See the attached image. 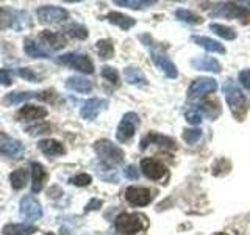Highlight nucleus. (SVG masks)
<instances>
[{
	"label": "nucleus",
	"instance_id": "obj_45",
	"mask_svg": "<svg viewBox=\"0 0 250 235\" xmlns=\"http://www.w3.org/2000/svg\"><path fill=\"white\" fill-rule=\"evenodd\" d=\"M61 235H70V234H69L67 229H64V227H62V229H61Z\"/></svg>",
	"mask_w": 250,
	"mask_h": 235
},
{
	"label": "nucleus",
	"instance_id": "obj_5",
	"mask_svg": "<svg viewBox=\"0 0 250 235\" xmlns=\"http://www.w3.org/2000/svg\"><path fill=\"white\" fill-rule=\"evenodd\" d=\"M138 125H139V116L136 113L124 115V118L119 122V127H117V132H116L117 140H119L121 143H125V141L133 138V135H135V132L138 129Z\"/></svg>",
	"mask_w": 250,
	"mask_h": 235
},
{
	"label": "nucleus",
	"instance_id": "obj_2",
	"mask_svg": "<svg viewBox=\"0 0 250 235\" xmlns=\"http://www.w3.org/2000/svg\"><path fill=\"white\" fill-rule=\"evenodd\" d=\"M116 229L122 235H135L147 227V218L139 213H121L116 218Z\"/></svg>",
	"mask_w": 250,
	"mask_h": 235
},
{
	"label": "nucleus",
	"instance_id": "obj_1",
	"mask_svg": "<svg viewBox=\"0 0 250 235\" xmlns=\"http://www.w3.org/2000/svg\"><path fill=\"white\" fill-rule=\"evenodd\" d=\"M222 91L225 94V99L229 102L230 105V110L231 113L234 115L238 121H241L244 115L247 113V100H246V96L242 94L241 88L234 83L233 80H227L222 86Z\"/></svg>",
	"mask_w": 250,
	"mask_h": 235
},
{
	"label": "nucleus",
	"instance_id": "obj_40",
	"mask_svg": "<svg viewBox=\"0 0 250 235\" xmlns=\"http://www.w3.org/2000/svg\"><path fill=\"white\" fill-rule=\"evenodd\" d=\"M91 182H92V177L89 174H78V176L70 179V184H74L77 187H86V185H89Z\"/></svg>",
	"mask_w": 250,
	"mask_h": 235
},
{
	"label": "nucleus",
	"instance_id": "obj_3",
	"mask_svg": "<svg viewBox=\"0 0 250 235\" xmlns=\"http://www.w3.org/2000/svg\"><path fill=\"white\" fill-rule=\"evenodd\" d=\"M94 151L97 152L100 160L104 162L106 166H117V164H121L124 162V151L108 140L96 141Z\"/></svg>",
	"mask_w": 250,
	"mask_h": 235
},
{
	"label": "nucleus",
	"instance_id": "obj_41",
	"mask_svg": "<svg viewBox=\"0 0 250 235\" xmlns=\"http://www.w3.org/2000/svg\"><path fill=\"white\" fill-rule=\"evenodd\" d=\"M239 82L246 90L250 91V69L241 70V72H239Z\"/></svg>",
	"mask_w": 250,
	"mask_h": 235
},
{
	"label": "nucleus",
	"instance_id": "obj_11",
	"mask_svg": "<svg viewBox=\"0 0 250 235\" xmlns=\"http://www.w3.org/2000/svg\"><path fill=\"white\" fill-rule=\"evenodd\" d=\"M141 169H143L144 176L148 177L150 180H160L166 176V166L155 159H143L141 160Z\"/></svg>",
	"mask_w": 250,
	"mask_h": 235
},
{
	"label": "nucleus",
	"instance_id": "obj_4",
	"mask_svg": "<svg viewBox=\"0 0 250 235\" xmlns=\"http://www.w3.org/2000/svg\"><path fill=\"white\" fill-rule=\"evenodd\" d=\"M58 63L61 65H66L72 69H77L80 70L83 74H92L94 72V65L91 58L88 55L84 53H77V52H72V53H66V55H61L58 58Z\"/></svg>",
	"mask_w": 250,
	"mask_h": 235
},
{
	"label": "nucleus",
	"instance_id": "obj_17",
	"mask_svg": "<svg viewBox=\"0 0 250 235\" xmlns=\"http://www.w3.org/2000/svg\"><path fill=\"white\" fill-rule=\"evenodd\" d=\"M45 116H47V110L44 107L25 105L19 110L18 119L19 121H35V119H42Z\"/></svg>",
	"mask_w": 250,
	"mask_h": 235
},
{
	"label": "nucleus",
	"instance_id": "obj_24",
	"mask_svg": "<svg viewBox=\"0 0 250 235\" xmlns=\"http://www.w3.org/2000/svg\"><path fill=\"white\" fill-rule=\"evenodd\" d=\"M191 39L195 44H199L200 47H203V49L208 50V52L225 53V47L221 43H217V41H214V39H211V38H207V36H192Z\"/></svg>",
	"mask_w": 250,
	"mask_h": 235
},
{
	"label": "nucleus",
	"instance_id": "obj_6",
	"mask_svg": "<svg viewBox=\"0 0 250 235\" xmlns=\"http://www.w3.org/2000/svg\"><path fill=\"white\" fill-rule=\"evenodd\" d=\"M0 154L8 159L19 160L23 155V144L19 140H14L6 133H0Z\"/></svg>",
	"mask_w": 250,
	"mask_h": 235
},
{
	"label": "nucleus",
	"instance_id": "obj_37",
	"mask_svg": "<svg viewBox=\"0 0 250 235\" xmlns=\"http://www.w3.org/2000/svg\"><path fill=\"white\" fill-rule=\"evenodd\" d=\"M18 74L22 78L28 80V82H39V80H41V77H39L33 69H28V68H21V69H18Z\"/></svg>",
	"mask_w": 250,
	"mask_h": 235
},
{
	"label": "nucleus",
	"instance_id": "obj_14",
	"mask_svg": "<svg viewBox=\"0 0 250 235\" xmlns=\"http://www.w3.org/2000/svg\"><path fill=\"white\" fill-rule=\"evenodd\" d=\"M150 55H152V61L155 63V66H158L163 72L166 74V77L177 78L178 70H177V66L170 61V58H167L163 52L156 50V49H152Z\"/></svg>",
	"mask_w": 250,
	"mask_h": 235
},
{
	"label": "nucleus",
	"instance_id": "obj_21",
	"mask_svg": "<svg viewBox=\"0 0 250 235\" xmlns=\"http://www.w3.org/2000/svg\"><path fill=\"white\" fill-rule=\"evenodd\" d=\"M105 19L108 22L114 24V25L121 27L122 30H130L131 27H135V24H136V21L133 19V18H130V16H125L122 13H116V11L108 13L105 16Z\"/></svg>",
	"mask_w": 250,
	"mask_h": 235
},
{
	"label": "nucleus",
	"instance_id": "obj_30",
	"mask_svg": "<svg viewBox=\"0 0 250 235\" xmlns=\"http://www.w3.org/2000/svg\"><path fill=\"white\" fill-rule=\"evenodd\" d=\"M209 28H211V31H214L217 36L227 39V41H231V39L236 38V31H234L233 28H230V27H227V25H221V24H211Z\"/></svg>",
	"mask_w": 250,
	"mask_h": 235
},
{
	"label": "nucleus",
	"instance_id": "obj_22",
	"mask_svg": "<svg viewBox=\"0 0 250 235\" xmlns=\"http://www.w3.org/2000/svg\"><path fill=\"white\" fill-rule=\"evenodd\" d=\"M150 143H155V144L163 146V147H175V141L172 138H167L164 135H158V133H153V132H150L143 141H141V149H146Z\"/></svg>",
	"mask_w": 250,
	"mask_h": 235
},
{
	"label": "nucleus",
	"instance_id": "obj_39",
	"mask_svg": "<svg viewBox=\"0 0 250 235\" xmlns=\"http://www.w3.org/2000/svg\"><path fill=\"white\" fill-rule=\"evenodd\" d=\"M186 119H188V122L192 124V125H199L202 122V115H200L199 110H195V108L188 110V112H186Z\"/></svg>",
	"mask_w": 250,
	"mask_h": 235
},
{
	"label": "nucleus",
	"instance_id": "obj_26",
	"mask_svg": "<svg viewBox=\"0 0 250 235\" xmlns=\"http://www.w3.org/2000/svg\"><path fill=\"white\" fill-rule=\"evenodd\" d=\"M38 231L36 226H31V224H6L2 234L3 235H31Z\"/></svg>",
	"mask_w": 250,
	"mask_h": 235
},
{
	"label": "nucleus",
	"instance_id": "obj_20",
	"mask_svg": "<svg viewBox=\"0 0 250 235\" xmlns=\"http://www.w3.org/2000/svg\"><path fill=\"white\" fill-rule=\"evenodd\" d=\"M41 97H42V93H8L3 97V104L6 107H10V105L21 104V102H25L30 99H41Z\"/></svg>",
	"mask_w": 250,
	"mask_h": 235
},
{
	"label": "nucleus",
	"instance_id": "obj_8",
	"mask_svg": "<svg viewBox=\"0 0 250 235\" xmlns=\"http://www.w3.org/2000/svg\"><path fill=\"white\" fill-rule=\"evenodd\" d=\"M21 216L27 221H36L42 216V207L33 196H25L21 201Z\"/></svg>",
	"mask_w": 250,
	"mask_h": 235
},
{
	"label": "nucleus",
	"instance_id": "obj_27",
	"mask_svg": "<svg viewBox=\"0 0 250 235\" xmlns=\"http://www.w3.org/2000/svg\"><path fill=\"white\" fill-rule=\"evenodd\" d=\"M10 180H11V185L14 190H22L28 182V171L25 168H19V169L13 171L10 176Z\"/></svg>",
	"mask_w": 250,
	"mask_h": 235
},
{
	"label": "nucleus",
	"instance_id": "obj_10",
	"mask_svg": "<svg viewBox=\"0 0 250 235\" xmlns=\"http://www.w3.org/2000/svg\"><path fill=\"white\" fill-rule=\"evenodd\" d=\"M125 199H127L131 206L136 207H144L147 204H150L152 201V193L150 190L143 187H130L125 191Z\"/></svg>",
	"mask_w": 250,
	"mask_h": 235
},
{
	"label": "nucleus",
	"instance_id": "obj_7",
	"mask_svg": "<svg viewBox=\"0 0 250 235\" xmlns=\"http://www.w3.org/2000/svg\"><path fill=\"white\" fill-rule=\"evenodd\" d=\"M217 90V82L214 78L208 77H200L197 80H194L188 90V97L189 99H199L202 96H205L208 93H214Z\"/></svg>",
	"mask_w": 250,
	"mask_h": 235
},
{
	"label": "nucleus",
	"instance_id": "obj_33",
	"mask_svg": "<svg viewBox=\"0 0 250 235\" xmlns=\"http://www.w3.org/2000/svg\"><path fill=\"white\" fill-rule=\"evenodd\" d=\"M175 16H177L178 21L186 22V24H200L202 22V19L199 18V16L194 14L189 10H177L175 11Z\"/></svg>",
	"mask_w": 250,
	"mask_h": 235
},
{
	"label": "nucleus",
	"instance_id": "obj_25",
	"mask_svg": "<svg viewBox=\"0 0 250 235\" xmlns=\"http://www.w3.org/2000/svg\"><path fill=\"white\" fill-rule=\"evenodd\" d=\"M66 86L69 90L77 91V93H89L92 90V85H91V82L88 80V78L78 77V75L69 77L66 80Z\"/></svg>",
	"mask_w": 250,
	"mask_h": 235
},
{
	"label": "nucleus",
	"instance_id": "obj_18",
	"mask_svg": "<svg viewBox=\"0 0 250 235\" xmlns=\"http://www.w3.org/2000/svg\"><path fill=\"white\" fill-rule=\"evenodd\" d=\"M38 147L41 149V152L45 154L47 157H58V155L66 154V147L57 140H42V141H39Z\"/></svg>",
	"mask_w": 250,
	"mask_h": 235
},
{
	"label": "nucleus",
	"instance_id": "obj_31",
	"mask_svg": "<svg viewBox=\"0 0 250 235\" xmlns=\"http://www.w3.org/2000/svg\"><path fill=\"white\" fill-rule=\"evenodd\" d=\"M97 52H99L100 58H104V60L111 58L113 55H114L113 43L109 41V39H100V41L97 43Z\"/></svg>",
	"mask_w": 250,
	"mask_h": 235
},
{
	"label": "nucleus",
	"instance_id": "obj_23",
	"mask_svg": "<svg viewBox=\"0 0 250 235\" xmlns=\"http://www.w3.org/2000/svg\"><path fill=\"white\" fill-rule=\"evenodd\" d=\"M124 77L125 80H127L130 85H147V78L144 75V72L141 70L139 68H135V66H127L124 69Z\"/></svg>",
	"mask_w": 250,
	"mask_h": 235
},
{
	"label": "nucleus",
	"instance_id": "obj_28",
	"mask_svg": "<svg viewBox=\"0 0 250 235\" xmlns=\"http://www.w3.org/2000/svg\"><path fill=\"white\" fill-rule=\"evenodd\" d=\"M23 50H25V53L28 55V57H33V58H49L50 55L47 50H44L41 46H39L38 43L35 41H25V46H23Z\"/></svg>",
	"mask_w": 250,
	"mask_h": 235
},
{
	"label": "nucleus",
	"instance_id": "obj_38",
	"mask_svg": "<svg viewBox=\"0 0 250 235\" xmlns=\"http://www.w3.org/2000/svg\"><path fill=\"white\" fill-rule=\"evenodd\" d=\"M27 132L30 133V135H33V137L41 135V133H49L50 132V124H47V122L38 124V125H33V127H28Z\"/></svg>",
	"mask_w": 250,
	"mask_h": 235
},
{
	"label": "nucleus",
	"instance_id": "obj_34",
	"mask_svg": "<svg viewBox=\"0 0 250 235\" xmlns=\"http://www.w3.org/2000/svg\"><path fill=\"white\" fill-rule=\"evenodd\" d=\"M13 22H14V11L0 8V30L13 28Z\"/></svg>",
	"mask_w": 250,
	"mask_h": 235
},
{
	"label": "nucleus",
	"instance_id": "obj_43",
	"mask_svg": "<svg viewBox=\"0 0 250 235\" xmlns=\"http://www.w3.org/2000/svg\"><path fill=\"white\" fill-rule=\"evenodd\" d=\"M11 83H13V80H11L10 72H8L6 69H0V85H3V86H10Z\"/></svg>",
	"mask_w": 250,
	"mask_h": 235
},
{
	"label": "nucleus",
	"instance_id": "obj_44",
	"mask_svg": "<svg viewBox=\"0 0 250 235\" xmlns=\"http://www.w3.org/2000/svg\"><path fill=\"white\" fill-rule=\"evenodd\" d=\"M102 207V201L100 199H92L88 202V206L84 207V212H91V210H99Z\"/></svg>",
	"mask_w": 250,
	"mask_h": 235
},
{
	"label": "nucleus",
	"instance_id": "obj_13",
	"mask_svg": "<svg viewBox=\"0 0 250 235\" xmlns=\"http://www.w3.org/2000/svg\"><path fill=\"white\" fill-rule=\"evenodd\" d=\"M106 105H108V100H105V99H97V97L88 99L83 104V107L80 110V115H82L83 119L92 121L99 116V113L102 112V110L106 108Z\"/></svg>",
	"mask_w": 250,
	"mask_h": 235
},
{
	"label": "nucleus",
	"instance_id": "obj_32",
	"mask_svg": "<svg viewBox=\"0 0 250 235\" xmlns=\"http://www.w3.org/2000/svg\"><path fill=\"white\" fill-rule=\"evenodd\" d=\"M66 33L69 36L75 38V39H86L88 38V30H86V27L80 25V24H70V25L66 28Z\"/></svg>",
	"mask_w": 250,
	"mask_h": 235
},
{
	"label": "nucleus",
	"instance_id": "obj_9",
	"mask_svg": "<svg viewBox=\"0 0 250 235\" xmlns=\"http://www.w3.org/2000/svg\"><path fill=\"white\" fill-rule=\"evenodd\" d=\"M69 13L61 6H41L38 10V18L42 24H58L67 19Z\"/></svg>",
	"mask_w": 250,
	"mask_h": 235
},
{
	"label": "nucleus",
	"instance_id": "obj_15",
	"mask_svg": "<svg viewBox=\"0 0 250 235\" xmlns=\"http://www.w3.org/2000/svg\"><path fill=\"white\" fill-rule=\"evenodd\" d=\"M39 39L49 46L53 50H60L66 46V35L58 33V31H50V30H44L41 35H39Z\"/></svg>",
	"mask_w": 250,
	"mask_h": 235
},
{
	"label": "nucleus",
	"instance_id": "obj_12",
	"mask_svg": "<svg viewBox=\"0 0 250 235\" xmlns=\"http://www.w3.org/2000/svg\"><path fill=\"white\" fill-rule=\"evenodd\" d=\"M211 16H222V18H234V19H242L249 14L246 8L238 6L234 3H221L216 5L214 10L209 11Z\"/></svg>",
	"mask_w": 250,
	"mask_h": 235
},
{
	"label": "nucleus",
	"instance_id": "obj_29",
	"mask_svg": "<svg viewBox=\"0 0 250 235\" xmlns=\"http://www.w3.org/2000/svg\"><path fill=\"white\" fill-rule=\"evenodd\" d=\"M116 5L131 8V10H141V8L152 6L155 3V0H114Z\"/></svg>",
	"mask_w": 250,
	"mask_h": 235
},
{
	"label": "nucleus",
	"instance_id": "obj_36",
	"mask_svg": "<svg viewBox=\"0 0 250 235\" xmlns=\"http://www.w3.org/2000/svg\"><path fill=\"white\" fill-rule=\"evenodd\" d=\"M202 137V130L200 129H186L183 130V140L188 144H194L195 141H199Z\"/></svg>",
	"mask_w": 250,
	"mask_h": 235
},
{
	"label": "nucleus",
	"instance_id": "obj_35",
	"mask_svg": "<svg viewBox=\"0 0 250 235\" xmlns=\"http://www.w3.org/2000/svg\"><path fill=\"white\" fill-rule=\"evenodd\" d=\"M102 77L106 78L108 82H111L113 85H117L119 83V72L111 68V66H104L102 68Z\"/></svg>",
	"mask_w": 250,
	"mask_h": 235
},
{
	"label": "nucleus",
	"instance_id": "obj_42",
	"mask_svg": "<svg viewBox=\"0 0 250 235\" xmlns=\"http://www.w3.org/2000/svg\"><path fill=\"white\" fill-rule=\"evenodd\" d=\"M124 176L127 177V179L136 180L139 177V171L136 169V166H133V164H128V166L124 169Z\"/></svg>",
	"mask_w": 250,
	"mask_h": 235
},
{
	"label": "nucleus",
	"instance_id": "obj_46",
	"mask_svg": "<svg viewBox=\"0 0 250 235\" xmlns=\"http://www.w3.org/2000/svg\"><path fill=\"white\" fill-rule=\"evenodd\" d=\"M217 235H227V234H217Z\"/></svg>",
	"mask_w": 250,
	"mask_h": 235
},
{
	"label": "nucleus",
	"instance_id": "obj_19",
	"mask_svg": "<svg viewBox=\"0 0 250 235\" xmlns=\"http://www.w3.org/2000/svg\"><path fill=\"white\" fill-rule=\"evenodd\" d=\"M191 65L199 69V70H208V72H221V65L216 58H211V57H200V58H195L191 61Z\"/></svg>",
	"mask_w": 250,
	"mask_h": 235
},
{
	"label": "nucleus",
	"instance_id": "obj_16",
	"mask_svg": "<svg viewBox=\"0 0 250 235\" xmlns=\"http://www.w3.org/2000/svg\"><path fill=\"white\" fill-rule=\"evenodd\" d=\"M45 179H47V172L42 164L36 162L31 163V191L33 193L41 191L44 188Z\"/></svg>",
	"mask_w": 250,
	"mask_h": 235
}]
</instances>
